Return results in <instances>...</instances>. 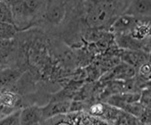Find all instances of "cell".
I'll list each match as a JSON object with an SVG mask.
<instances>
[{
  "instance_id": "cell-6",
  "label": "cell",
  "mask_w": 151,
  "mask_h": 125,
  "mask_svg": "<svg viewBox=\"0 0 151 125\" xmlns=\"http://www.w3.org/2000/svg\"><path fill=\"white\" fill-rule=\"evenodd\" d=\"M42 110V120L45 121L53 118L57 115L67 113L71 110V103L67 100L57 101L48 104L45 106H41Z\"/></svg>"
},
{
  "instance_id": "cell-11",
  "label": "cell",
  "mask_w": 151,
  "mask_h": 125,
  "mask_svg": "<svg viewBox=\"0 0 151 125\" xmlns=\"http://www.w3.org/2000/svg\"><path fill=\"white\" fill-rule=\"evenodd\" d=\"M18 33L19 31L14 24L0 22V39H14L16 38Z\"/></svg>"
},
{
  "instance_id": "cell-1",
  "label": "cell",
  "mask_w": 151,
  "mask_h": 125,
  "mask_svg": "<svg viewBox=\"0 0 151 125\" xmlns=\"http://www.w3.org/2000/svg\"><path fill=\"white\" fill-rule=\"evenodd\" d=\"M12 10L14 25L19 32L38 27L48 0H7Z\"/></svg>"
},
{
  "instance_id": "cell-9",
  "label": "cell",
  "mask_w": 151,
  "mask_h": 125,
  "mask_svg": "<svg viewBox=\"0 0 151 125\" xmlns=\"http://www.w3.org/2000/svg\"><path fill=\"white\" fill-rule=\"evenodd\" d=\"M128 34L139 41L150 40V20L140 21Z\"/></svg>"
},
{
  "instance_id": "cell-14",
  "label": "cell",
  "mask_w": 151,
  "mask_h": 125,
  "mask_svg": "<svg viewBox=\"0 0 151 125\" xmlns=\"http://www.w3.org/2000/svg\"><path fill=\"white\" fill-rule=\"evenodd\" d=\"M150 74H151V68H150V62L149 60L144 62L139 66V75L145 80L149 81L150 80Z\"/></svg>"
},
{
  "instance_id": "cell-10",
  "label": "cell",
  "mask_w": 151,
  "mask_h": 125,
  "mask_svg": "<svg viewBox=\"0 0 151 125\" xmlns=\"http://www.w3.org/2000/svg\"><path fill=\"white\" fill-rule=\"evenodd\" d=\"M123 59L132 65L139 66L144 62L149 60V58L146 59V53L141 51H134V50H127L123 52L121 55Z\"/></svg>"
},
{
  "instance_id": "cell-12",
  "label": "cell",
  "mask_w": 151,
  "mask_h": 125,
  "mask_svg": "<svg viewBox=\"0 0 151 125\" xmlns=\"http://www.w3.org/2000/svg\"><path fill=\"white\" fill-rule=\"evenodd\" d=\"M0 22L14 24L11 7L7 0H0Z\"/></svg>"
},
{
  "instance_id": "cell-7",
  "label": "cell",
  "mask_w": 151,
  "mask_h": 125,
  "mask_svg": "<svg viewBox=\"0 0 151 125\" xmlns=\"http://www.w3.org/2000/svg\"><path fill=\"white\" fill-rule=\"evenodd\" d=\"M42 120L41 106L28 105L20 111L21 125H37Z\"/></svg>"
},
{
  "instance_id": "cell-13",
  "label": "cell",
  "mask_w": 151,
  "mask_h": 125,
  "mask_svg": "<svg viewBox=\"0 0 151 125\" xmlns=\"http://www.w3.org/2000/svg\"><path fill=\"white\" fill-rule=\"evenodd\" d=\"M20 109H17L2 118H0V125H21Z\"/></svg>"
},
{
  "instance_id": "cell-2",
  "label": "cell",
  "mask_w": 151,
  "mask_h": 125,
  "mask_svg": "<svg viewBox=\"0 0 151 125\" xmlns=\"http://www.w3.org/2000/svg\"><path fill=\"white\" fill-rule=\"evenodd\" d=\"M68 17V7L65 0H48L43 19L38 25L45 31L59 33Z\"/></svg>"
},
{
  "instance_id": "cell-4",
  "label": "cell",
  "mask_w": 151,
  "mask_h": 125,
  "mask_svg": "<svg viewBox=\"0 0 151 125\" xmlns=\"http://www.w3.org/2000/svg\"><path fill=\"white\" fill-rule=\"evenodd\" d=\"M24 73V70L19 67H2L0 68V91L11 89Z\"/></svg>"
},
{
  "instance_id": "cell-3",
  "label": "cell",
  "mask_w": 151,
  "mask_h": 125,
  "mask_svg": "<svg viewBox=\"0 0 151 125\" xmlns=\"http://www.w3.org/2000/svg\"><path fill=\"white\" fill-rule=\"evenodd\" d=\"M124 14L141 20H150L151 0H130Z\"/></svg>"
},
{
  "instance_id": "cell-8",
  "label": "cell",
  "mask_w": 151,
  "mask_h": 125,
  "mask_svg": "<svg viewBox=\"0 0 151 125\" xmlns=\"http://www.w3.org/2000/svg\"><path fill=\"white\" fill-rule=\"evenodd\" d=\"M22 98L21 95L12 89L0 91V105L11 110H17L22 105Z\"/></svg>"
},
{
  "instance_id": "cell-5",
  "label": "cell",
  "mask_w": 151,
  "mask_h": 125,
  "mask_svg": "<svg viewBox=\"0 0 151 125\" xmlns=\"http://www.w3.org/2000/svg\"><path fill=\"white\" fill-rule=\"evenodd\" d=\"M140 21H145V20H141V19L133 17L132 15H128L123 14L119 17L116 18V20L110 26L109 30L115 35H118V34H127Z\"/></svg>"
}]
</instances>
